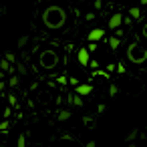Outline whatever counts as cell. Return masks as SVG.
<instances>
[{
  "instance_id": "obj_1",
  "label": "cell",
  "mask_w": 147,
  "mask_h": 147,
  "mask_svg": "<svg viewBox=\"0 0 147 147\" xmlns=\"http://www.w3.org/2000/svg\"><path fill=\"white\" fill-rule=\"evenodd\" d=\"M45 22H47V26H51V28L63 26V22H65V12H63L59 6H51V8L45 12Z\"/></svg>"
},
{
  "instance_id": "obj_2",
  "label": "cell",
  "mask_w": 147,
  "mask_h": 147,
  "mask_svg": "<svg viewBox=\"0 0 147 147\" xmlns=\"http://www.w3.org/2000/svg\"><path fill=\"white\" fill-rule=\"evenodd\" d=\"M127 57H129V61H131V63L141 65V63H145V59H147V49H141L139 45H133V47H129Z\"/></svg>"
},
{
  "instance_id": "obj_3",
  "label": "cell",
  "mask_w": 147,
  "mask_h": 147,
  "mask_svg": "<svg viewBox=\"0 0 147 147\" xmlns=\"http://www.w3.org/2000/svg\"><path fill=\"white\" fill-rule=\"evenodd\" d=\"M121 24H123V16H121V14H113V16L109 18V28L117 30V28H119Z\"/></svg>"
},
{
  "instance_id": "obj_4",
  "label": "cell",
  "mask_w": 147,
  "mask_h": 147,
  "mask_svg": "<svg viewBox=\"0 0 147 147\" xmlns=\"http://www.w3.org/2000/svg\"><path fill=\"white\" fill-rule=\"evenodd\" d=\"M103 36H105V30H101V28H93V30L89 32V36H87V38H89L91 42H95V40H101Z\"/></svg>"
},
{
  "instance_id": "obj_5",
  "label": "cell",
  "mask_w": 147,
  "mask_h": 147,
  "mask_svg": "<svg viewBox=\"0 0 147 147\" xmlns=\"http://www.w3.org/2000/svg\"><path fill=\"white\" fill-rule=\"evenodd\" d=\"M55 63H57V57H55V53H47V55H42V65L45 67H55Z\"/></svg>"
},
{
  "instance_id": "obj_6",
  "label": "cell",
  "mask_w": 147,
  "mask_h": 147,
  "mask_svg": "<svg viewBox=\"0 0 147 147\" xmlns=\"http://www.w3.org/2000/svg\"><path fill=\"white\" fill-rule=\"evenodd\" d=\"M79 61H81V65H89V51L87 49L79 51Z\"/></svg>"
},
{
  "instance_id": "obj_7",
  "label": "cell",
  "mask_w": 147,
  "mask_h": 147,
  "mask_svg": "<svg viewBox=\"0 0 147 147\" xmlns=\"http://www.w3.org/2000/svg\"><path fill=\"white\" fill-rule=\"evenodd\" d=\"M91 91H93V87H91V85H79V87H77V93H79L81 97H83V95H89Z\"/></svg>"
},
{
  "instance_id": "obj_8",
  "label": "cell",
  "mask_w": 147,
  "mask_h": 147,
  "mask_svg": "<svg viewBox=\"0 0 147 147\" xmlns=\"http://www.w3.org/2000/svg\"><path fill=\"white\" fill-rule=\"evenodd\" d=\"M129 14H131V18H141V8H137V6H133V8H129Z\"/></svg>"
},
{
  "instance_id": "obj_9",
  "label": "cell",
  "mask_w": 147,
  "mask_h": 147,
  "mask_svg": "<svg viewBox=\"0 0 147 147\" xmlns=\"http://www.w3.org/2000/svg\"><path fill=\"white\" fill-rule=\"evenodd\" d=\"M119 45H121V40H119V36H115V38H109V47H111V49H117Z\"/></svg>"
},
{
  "instance_id": "obj_10",
  "label": "cell",
  "mask_w": 147,
  "mask_h": 147,
  "mask_svg": "<svg viewBox=\"0 0 147 147\" xmlns=\"http://www.w3.org/2000/svg\"><path fill=\"white\" fill-rule=\"evenodd\" d=\"M0 69H2V71H10V61H0Z\"/></svg>"
},
{
  "instance_id": "obj_11",
  "label": "cell",
  "mask_w": 147,
  "mask_h": 147,
  "mask_svg": "<svg viewBox=\"0 0 147 147\" xmlns=\"http://www.w3.org/2000/svg\"><path fill=\"white\" fill-rule=\"evenodd\" d=\"M28 42V36H22V38H18V47H24Z\"/></svg>"
},
{
  "instance_id": "obj_12",
  "label": "cell",
  "mask_w": 147,
  "mask_h": 147,
  "mask_svg": "<svg viewBox=\"0 0 147 147\" xmlns=\"http://www.w3.org/2000/svg\"><path fill=\"white\" fill-rule=\"evenodd\" d=\"M8 83H10V87H16V85H18V77H12Z\"/></svg>"
},
{
  "instance_id": "obj_13",
  "label": "cell",
  "mask_w": 147,
  "mask_h": 147,
  "mask_svg": "<svg viewBox=\"0 0 147 147\" xmlns=\"http://www.w3.org/2000/svg\"><path fill=\"white\" fill-rule=\"evenodd\" d=\"M18 147H26V145H24V135L18 137Z\"/></svg>"
},
{
  "instance_id": "obj_14",
  "label": "cell",
  "mask_w": 147,
  "mask_h": 147,
  "mask_svg": "<svg viewBox=\"0 0 147 147\" xmlns=\"http://www.w3.org/2000/svg\"><path fill=\"white\" fill-rule=\"evenodd\" d=\"M6 61H10V63H14V55H12V53H6Z\"/></svg>"
},
{
  "instance_id": "obj_15",
  "label": "cell",
  "mask_w": 147,
  "mask_h": 147,
  "mask_svg": "<svg viewBox=\"0 0 147 147\" xmlns=\"http://www.w3.org/2000/svg\"><path fill=\"white\" fill-rule=\"evenodd\" d=\"M18 73H20V75H24V73H26V69H24L22 65H18Z\"/></svg>"
},
{
  "instance_id": "obj_16",
  "label": "cell",
  "mask_w": 147,
  "mask_h": 147,
  "mask_svg": "<svg viewBox=\"0 0 147 147\" xmlns=\"http://www.w3.org/2000/svg\"><path fill=\"white\" fill-rule=\"evenodd\" d=\"M2 89H4V83H2V81H0V91H2Z\"/></svg>"
},
{
  "instance_id": "obj_17",
  "label": "cell",
  "mask_w": 147,
  "mask_h": 147,
  "mask_svg": "<svg viewBox=\"0 0 147 147\" xmlns=\"http://www.w3.org/2000/svg\"><path fill=\"white\" fill-rule=\"evenodd\" d=\"M141 4H147V0H141Z\"/></svg>"
},
{
  "instance_id": "obj_18",
  "label": "cell",
  "mask_w": 147,
  "mask_h": 147,
  "mask_svg": "<svg viewBox=\"0 0 147 147\" xmlns=\"http://www.w3.org/2000/svg\"><path fill=\"white\" fill-rule=\"evenodd\" d=\"M143 32H145V36H147V26H145V30H143Z\"/></svg>"
}]
</instances>
